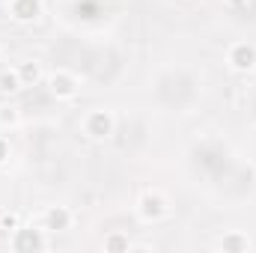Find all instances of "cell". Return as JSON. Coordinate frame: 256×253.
Masks as SVG:
<instances>
[{
	"label": "cell",
	"instance_id": "6da1fadb",
	"mask_svg": "<svg viewBox=\"0 0 256 253\" xmlns=\"http://www.w3.org/2000/svg\"><path fill=\"white\" fill-rule=\"evenodd\" d=\"M114 131H116V120H114V114L104 110V108L90 110V114L84 116V134H86L90 140H110Z\"/></svg>",
	"mask_w": 256,
	"mask_h": 253
},
{
	"label": "cell",
	"instance_id": "7a4b0ae2",
	"mask_svg": "<svg viewBox=\"0 0 256 253\" xmlns=\"http://www.w3.org/2000/svg\"><path fill=\"white\" fill-rule=\"evenodd\" d=\"M167 212H170V206H167L164 194H158V190H146L137 202V214L146 224H158L161 218H167Z\"/></svg>",
	"mask_w": 256,
	"mask_h": 253
},
{
	"label": "cell",
	"instance_id": "3957f363",
	"mask_svg": "<svg viewBox=\"0 0 256 253\" xmlns=\"http://www.w3.org/2000/svg\"><path fill=\"white\" fill-rule=\"evenodd\" d=\"M226 63H230V68H236L242 74L254 72L256 68V45L254 42H232L230 51H226Z\"/></svg>",
	"mask_w": 256,
	"mask_h": 253
},
{
	"label": "cell",
	"instance_id": "277c9868",
	"mask_svg": "<svg viewBox=\"0 0 256 253\" xmlns=\"http://www.w3.org/2000/svg\"><path fill=\"white\" fill-rule=\"evenodd\" d=\"M48 90H51V96L54 98H60V102H68V98H74L78 96V90H80V80L72 74V72H54L51 78H48Z\"/></svg>",
	"mask_w": 256,
	"mask_h": 253
},
{
	"label": "cell",
	"instance_id": "5b68a950",
	"mask_svg": "<svg viewBox=\"0 0 256 253\" xmlns=\"http://www.w3.org/2000/svg\"><path fill=\"white\" fill-rule=\"evenodd\" d=\"M48 248V242H45V236H42V230H30V226H21V230H15L12 232V250H45Z\"/></svg>",
	"mask_w": 256,
	"mask_h": 253
},
{
	"label": "cell",
	"instance_id": "8992f818",
	"mask_svg": "<svg viewBox=\"0 0 256 253\" xmlns=\"http://www.w3.org/2000/svg\"><path fill=\"white\" fill-rule=\"evenodd\" d=\"M42 220H45V230H48V232H66V230H72L74 214H72L66 206H51Z\"/></svg>",
	"mask_w": 256,
	"mask_h": 253
},
{
	"label": "cell",
	"instance_id": "52a82bcc",
	"mask_svg": "<svg viewBox=\"0 0 256 253\" xmlns=\"http://www.w3.org/2000/svg\"><path fill=\"white\" fill-rule=\"evenodd\" d=\"M9 15L15 21H36L42 15V0H9Z\"/></svg>",
	"mask_w": 256,
	"mask_h": 253
},
{
	"label": "cell",
	"instance_id": "ba28073f",
	"mask_svg": "<svg viewBox=\"0 0 256 253\" xmlns=\"http://www.w3.org/2000/svg\"><path fill=\"white\" fill-rule=\"evenodd\" d=\"M218 248L226 250V253H248L250 248H254V242H250L248 232H242V230H226V232L220 236Z\"/></svg>",
	"mask_w": 256,
	"mask_h": 253
},
{
	"label": "cell",
	"instance_id": "9c48e42d",
	"mask_svg": "<svg viewBox=\"0 0 256 253\" xmlns=\"http://www.w3.org/2000/svg\"><path fill=\"white\" fill-rule=\"evenodd\" d=\"M15 72H18V78H21V86H33V84L42 78V68H39V63H33V60L18 63L15 66Z\"/></svg>",
	"mask_w": 256,
	"mask_h": 253
},
{
	"label": "cell",
	"instance_id": "30bf717a",
	"mask_svg": "<svg viewBox=\"0 0 256 253\" xmlns=\"http://www.w3.org/2000/svg\"><path fill=\"white\" fill-rule=\"evenodd\" d=\"M18 90H21V78H18L15 68L6 72V74H0V92H18Z\"/></svg>",
	"mask_w": 256,
	"mask_h": 253
},
{
	"label": "cell",
	"instance_id": "8fae6325",
	"mask_svg": "<svg viewBox=\"0 0 256 253\" xmlns=\"http://www.w3.org/2000/svg\"><path fill=\"white\" fill-rule=\"evenodd\" d=\"M104 250H131V242H128L126 236L114 232V236H108V238H104Z\"/></svg>",
	"mask_w": 256,
	"mask_h": 253
},
{
	"label": "cell",
	"instance_id": "7c38bea8",
	"mask_svg": "<svg viewBox=\"0 0 256 253\" xmlns=\"http://www.w3.org/2000/svg\"><path fill=\"white\" fill-rule=\"evenodd\" d=\"M0 226H3L6 232H15V230H18V218H15V214H3V220H0Z\"/></svg>",
	"mask_w": 256,
	"mask_h": 253
},
{
	"label": "cell",
	"instance_id": "4fadbf2b",
	"mask_svg": "<svg viewBox=\"0 0 256 253\" xmlns=\"http://www.w3.org/2000/svg\"><path fill=\"white\" fill-rule=\"evenodd\" d=\"M15 120H18V114H15L12 108H6V110H0V122H3V126H12Z\"/></svg>",
	"mask_w": 256,
	"mask_h": 253
},
{
	"label": "cell",
	"instance_id": "5bb4252c",
	"mask_svg": "<svg viewBox=\"0 0 256 253\" xmlns=\"http://www.w3.org/2000/svg\"><path fill=\"white\" fill-rule=\"evenodd\" d=\"M226 3H230V6H244L248 0H226Z\"/></svg>",
	"mask_w": 256,
	"mask_h": 253
},
{
	"label": "cell",
	"instance_id": "9a60e30c",
	"mask_svg": "<svg viewBox=\"0 0 256 253\" xmlns=\"http://www.w3.org/2000/svg\"><path fill=\"white\" fill-rule=\"evenodd\" d=\"M0 57H3V45H0Z\"/></svg>",
	"mask_w": 256,
	"mask_h": 253
}]
</instances>
